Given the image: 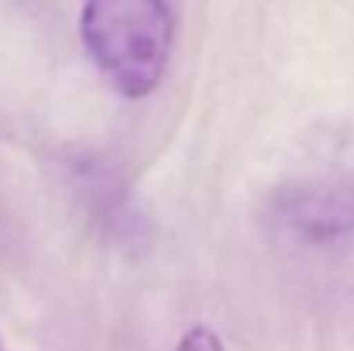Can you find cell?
<instances>
[{
	"label": "cell",
	"instance_id": "obj_4",
	"mask_svg": "<svg viewBox=\"0 0 354 351\" xmlns=\"http://www.w3.org/2000/svg\"><path fill=\"white\" fill-rule=\"evenodd\" d=\"M0 351H7V348H3V341H0Z\"/></svg>",
	"mask_w": 354,
	"mask_h": 351
},
{
	"label": "cell",
	"instance_id": "obj_2",
	"mask_svg": "<svg viewBox=\"0 0 354 351\" xmlns=\"http://www.w3.org/2000/svg\"><path fill=\"white\" fill-rule=\"evenodd\" d=\"M279 224L303 241H330L354 228V190L310 183L279 200Z\"/></svg>",
	"mask_w": 354,
	"mask_h": 351
},
{
	"label": "cell",
	"instance_id": "obj_1",
	"mask_svg": "<svg viewBox=\"0 0 354 351\" xmlns=\"http://www.w3.org/2000/svg\"><path fill=\"white\" fill-rule=\"evenodd\" d=\"M80 31L90 59L120 97H148L169 66L176 21L165 0H86Z\"/></svg>",
	"mask_w": 354,
	"mask_h": 351
},
{
	"label": "cell",
	"instance_id": "obj_3",
	"mask_svg": "<svg viewBox=\"0 0 354 351\" xmlns=\"http://www.w3.org/2000/svg\"><path fill=\"white\" fill-rule=\"evenodd\" d=\"M176 351H224V341H221L210 327H189V331L179 338Z\"/></svg>",
	"mask_w": 354,
	"mask_h": 351
}]
</instances>
